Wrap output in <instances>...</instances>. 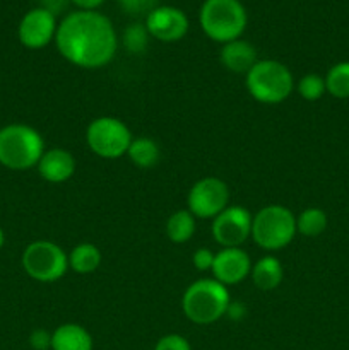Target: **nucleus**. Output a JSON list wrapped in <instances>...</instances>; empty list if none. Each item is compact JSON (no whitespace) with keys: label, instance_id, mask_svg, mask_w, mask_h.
Here are the masks:
<instances>
[{"label":"nucleus","instance_id":"1","mask_svg":"<svg viewBox=\"0 0 349 350\" xmlns=\"http://www.w3.org/2000/svg\"><path fill=\"white\" fill-rule=\"evenodd\" d=\"M55 44L68 64L101 68L113 60L118 36L112 21L98 10H75L58 23Z\"/></svg>","mask_w":349,"mask_h":350},{"label":"nucleus","instance_id":"2","mask_svg":"<svg viewBox=\"0 0 349 350\" xmlns=\"http://www.w3.org/2000/svg\"><path fill=\"white\" fill-rule=\"evenodd\" d=\"M43 152L44 140L33 126L9 123L0 129V164L7 170H31L38 166Z\"/></svg>","mask_w":349,"mask_h":350},{"label":"nucleus","instance_id":"3","mask_svg":"<svg viewBox=\"0 0 349 350\" xmlns=\"http://www.w3.org/2000/svg\"><path fill=\"white\" fill-rule=\"evenodd\" d=\"M229 303L228 287L216 279H201L187 287L181 310L192 323L212 325L228 313Z\"/></svg>","mask_w":349,"mask_h":350},{"label":"nucleus","instance_id":"4","mask_svg":"<svg viewBox=\"0 0 349 350\" xmlns=\"http://www.w3.org/2000/svg\"><path fill=\"white\" fill-rule=\"evenodd\" d=\"M198 23L205 36L226 44L240 40L248 17L240 0H205L198 12Z\"/></svg>","mask_w":349,"mask_h":350},{"label":"nucleus","instance_id":"5","mask_svg":"<svg viewBox=\"0 0 349 350\" xmlns=\"http://www.w3.org/2000/svg\"><path fill=\"white\" fill-rule=\"evenodd\" d=\"M246 89L255 101L277 105L291 96L294 79L289 68L277 60H259L246 74Z\"/></svg>","mask_w":349,"mask_h":350},{"label":"nucleus","instance_id":"6","mask_svg":"<svg viewBox=\"0 0 349 350\" xmlns=\"http://www.w3.org/2000/svg\"><path fill=\"white\" fill-rule=\"evenodd\" d=\"M296 217L284 205H267L260 208L252 221L250 238L262 250L277 252L289 245L296 236Z\"/></svg>","mask_w":349,"mask_h":350},{"label":"nucleus","instance_id":"7","mask_svg":"<svg viewBox=\"0 0 349 350\" xmlns=\"http://www.w3.org/2000/svg\"><path fill=\"white\" fill-rule=\"evenodd\" d=\"M23 269L36 282H55L68 270V255L53 241L38 239L29 243L23 253Z\"/></svg>","mask_w":349,"mask_h":350},{"label":"nucleus","instance_id":"8","mask_svg":"<svg viewBox=\"0 0 349 350\" xmlns=\"http://www.w3.org/2000/svg\"><path fill=\"white\" fill-rule=\"evenodd\" d=\"M133 137L129 126L115 116H99L86 130L88 147L103 159H118L127 156Z\"/></svg>","mask_w":349,"mask_h":350},{"label":"nucleus","instance_id":"9","mask_svg":"<svg viewBox=\"0 0 349 350\" xmlns=\"http://www.w3.org/2000/svg\"><path fill=\"white\" fill-rule=\"evenodd\" d=\"M229 205V188L222 180L207 176L198 180L188 193V211L194 217L214 219Z\"/></svg>","mask_w":349,"mask_h":350},{"label":"nucleus","instance_id":"10","mask_svg":"<svg viewBox=\"0 0 349 350\" xmlns=\"http://www.w3.org/2000/svg\"><path fill=\"white\" fill-rule=\"evenodd\" d=\"M253 215L240 205H228L212 219V238L222 248H242L252 236Z\"/></svg>","mask_w":349,"mask_h":350},{"label":"nucleus","instance_id":"11","mask_svg":"<svg viewBox=\"0 0 349 350\" xmlns=\"http://www.w3.org/2000/svg\"><path fill=\"white\" fill-rule=\"evenodd\" d=\"M57 27V16L48 12L47 9L36 7L24 14L17 27V36H19L21 44L29 50H41L55 41Z\"/></svg>","mask_w":349,"mask_h":350},{"label":"nucleus","instance_id":"12","mask_svg":"<svg viewBox=\"0 0 349 350\" xmlns=\"http://www.w3.org/2000/svg\"><path fill=\"white\" fill-rule=\"evenodd\" d=\"M146 27L151 38L173 43L188 33V17L181 9L171 5H157L146 16Z\"/></svg>","mask_w":349,"mask_h":350},{"label":"nucleus","instance_id":"13","mask_svg":"<svg viewBox=\"0 0 349 350\" xmlns=\"http://www.w3.org/2000/svg\"><path fill=\"white\" fill-rule=\"evenodd\" d=\"M211 272L222 286H235L250 275L252 260L243 248H222L216 253Z\"/></svg>","mask_w":349,"mask_h":350},{"label":"nucleus","instance_id":"14","mask_svg":"<svg viewBox=\"0 0 349 350\" xmlns=\"http://www.w3.org/2000/svg\"><path fill=\"white\" fill-rule=\"evenodd\" d=\"M40 176L48 183H65L75 173V159L68 150L53 147L44 150L38 163Z\"/></svg>","mask_w":349,"mask_h":350},{"label":"nucleus","instance_id":"15","mask_svg":"<svg viewBox=\"0 0 349 350\" xmlns=\"http://www.w3.org/2000/svg\"><path fill=\"white\" fill-rule=\"evenodd\" d=\"M257 50L252 43L245 40H235L222 44L221 64L235 74H248L250 68L257 64Z\"/></svg>","mask_w":349,"mask_h":350},{"label":"nucleus","instance_id":"16","mask_svg":"<svg viewBox=\"0 0 349 350\" xmlns=\"http://www.w3.org/2000/svg\"><path fill=\"white\" fill-rule=\"evenodd\" d=\"M91 334L77 323L60 325L51 334V350H92Z\"/></svg>","mask_w":349,"mask_h":350},{"label":"nucleus","instance_id":"17","mask_svg":"<svg viewBox=\"0 0 349 350\" xmlns=\"http://www.w3.org/2000/svg\"><path fill=\"white\" fill-rule=\"evenodd\" d=\"M250 275L255 287H259L260 291H274L281 286L284 279L283 263L274 256H263L255 265H252Z\"/></svg>","mask_w":349,"mask_h":350},{"label":"nucleus","instance_id":"18","mask_svg":"<svg viewBox=\"0 0 349 350\" xmlns=\"http://www.w3.org/2000/svg\"><path fill=\"white\" fill-rule=\"evenodd\" d=\"M99 265H101V252L91 243H81L68 253V269L74 270L75 273L88 275L96 272Z\"/></svg>","mask_w":349,"mask_h":350},{"label":"nucleus","instance_id":"19","mask_svg":"<svg viewBox=\"0 0 349 350\" xmlns=\"http://www.w3.org/2000/svg\"><path fill=\"white\" fill-rule=\"evenodd\" d=\"M127 156L130 157V161L137 167L149 170V167H154L159 163L161 149L156 144V140L149 139V137H137L130 144L129 150H127Z\"/></svg>","mask_w":349,"mask_h":350},{"label":"nucleus","instance_id":"20","mask_svg":"<svg viewBox=\"0 0 349 350\" xmlns=\"http://www.w3.org/2000/svg\"><path fill=\"white\" fill-rule=\"evenodd\" d=\"M195 232V217L190 211H177L168 217L166 234L170 241L183 245Z\"/></svg>","mask_w":349,"mask_h":350},{"label":"nucleus","instance_id":"21","mask_svg":"<svg viewBox=\"0 0 349 350\" xmlns=\"http://www.w3.org/2000/svg\"><path fill=\"white\" fill-rule=\"evenodd\" d=\"M327 214L318 207L305 208V211L296 217V231L300 232L301 236H307V238L320 236L322 232L327 229Z\"/></svg>","mask_w":349,"mask_h":350},{"label":"nucleus","instance_id":"22","mask_svg":"<svg viewBox=\"0 0 349 350\" xmlns=\"http://www.w3.org/2000/svg\"><path fill=\"white\" fill-rule=\"evenodd\" d=\"M325 88L332 98H349V62H339L332 65L325 75Z\"/></svg>","mask_w":349,"mask_h":350},{"label":"nucleus","instance_id":"23","mask_svg":"<svg viewBox=\"0 0 349 350\" xmlns=\"http://www.w3.org/2000/svg\"><path fill=\"white\" fill-rule=\"evenodd\" d=\"M149 31H147L146 24H130L129 27H127L125 31H123V46H125V50L129 51V53H144L147 48V44H149Z\"/></svg>","mask_w":349,"mask_h":350},{"label":"nucleus","instance_id":"24","mask_svg":"<svg viewBox=\"0 0 349 350\" xmlns=\"http://www.w3.org/2000/svg\"><path fill=\"white\" fill-rule=\"evenodd\" d=\"M298 92L307 101H318L327 92L325 88V77L318 74H307L298 82Z\"/></svg>","mask_w":349,"mask_h":350},{"label":"nucleus","instance_id":"25","mask_svg":"<svg viewBox=\"0 0 349 350\" xmlns=\"http://www.w3.org/2000/svg\"><path fill=\"white\" fill-rule=\"evenodd\" d=\"M118 3L130 16H147L157 7V0H118Z\"/></svg>","mask_w":349,"mask_h":350},{"label":"nucleus","instance_id":"26","mask_svg":"<svg viewBox=\"0 0 349 350\" xmlns=\"http://www.w3.org/2000/svg\"><path fill=\"white\" fill-rule=\"evenodd\" d=\"M154 350H192L190 342L178 334H170L161 337L154 345Z\"/></svg>","mask_w":349,"mask_h":350},{"label":"nucleus","instance_id":"27","mask_svg":"<svg viewBox=\"0 0 349 350\" xmlns=\"http://www.w3.org/2000/svg\"><path fill=\"white\" fill-rule=\"evenodd\" d=\"M29 345L33 350H50L51 349V332L44 328H36L29 335Z\"/></svg>","mask_w":349,"mask_h":350},{"label":"nucleus","instance_id":"28","mask_svg":"<svg viewBox=\"0 0 349 350\" xmlns=\"http://www.w3.org/2000/svg\"><path fill=\"white\" fill-rule=\"evenodd\" d=\"M214 253L207 248H198L197 252L192 256V262H194V267L201 272H207V270L212 269V263H214Z\"/></svg>","mask_w":349,"mask_h":350},{"label":"nucleus","instance_id":"29","mask_svg":"<svg viewBox=\"0 0 349 350\" xmlns=\"http://www.w3.org/2000/svg\"><path fill=\"white\" fill-rule=\"evenodd\" d=\"M41 9H47L48 12H51L53 16L64 12L67 9V5L70 3V0H40Z\"/></svg>","mask_w":349,"mask_h":350},{"label":"nucleus","instance_id":"30","mask_svg":"<svg viewBox=\"0 0 349 350\" xmlns=\"http://www.w3.org/2000/svg\"><path fill=\"white\" fill-rule=\"evenodd\" d=\"M105 0H70V3L79 7V10H96Z\"/></svg>","mask_w":349,"mask_h":350},{"label":"nucleus","instance_id":"31","mask_svg":"<svg viewBox=\"0 0 349 350\" xmlns=\"http://www.w3.org/2000/svg\"><path fill=\"white\" fill-rule=\"evenodd\" d=\"M3 245H5V232H3V229L0 228V250L3 248Z\"/></svg>","mask_w":349,"mask_h":350}]
</instances>
